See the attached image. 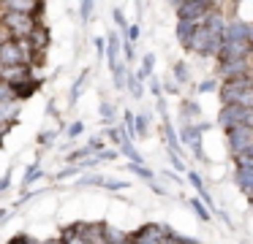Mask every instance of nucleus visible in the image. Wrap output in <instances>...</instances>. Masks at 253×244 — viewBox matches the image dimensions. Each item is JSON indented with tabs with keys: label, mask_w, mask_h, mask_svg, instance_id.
Returning a JSON list of instances; mask_svg holds the SVG:
<instances>
[{
	"label": "nucleus",
	"mask_w": 253,
	"mask_h": 244,
	"mask_svg": "<svg viewBox=\"0 0 253 244\" xmlns=\"http://www.w3.org/2000/svg\"><path fill=\"white\" fill-rule=\"evenodd\" d=\"M174 8H177V16L182 22H196V25H202L204 16L215 8V3H207V0H182V3H174Z\"/></svg>",
	"instance_id": "nucleus-4"
},
{
	"label": "nucleus",
	"mask_w": 253,
	"mask_h": 244,
	"mask_svg": "<svg viewBox=\"0 0 253 244\" xmlns=\"http://www.w3.org/2000/svg\"><path fill=\"white\" fill-rule=\"evenodd\" d=\"M87 149H90V155H93V152H101V149H104V141H101V139H93Z\"/></svg>",
	"instance_id": "nucleus-43"
},
{
	"label": "nucleus",
	"mask_w": 253,
	"mask_h": 244,
	"mask_svg": "<svg viewBox=\"0 0 253 244\" xmlns=\"http://www.w3.org/2000/svg\"><path fill=\"white\" fill-rule=\"evenodd\" d=\"M226 139H229V149H231V155H242V152L251 146V141H253V130H248V128H231V130H226Z\"/></svg>",
	"instance_id": "nucleus-8"
},
{
	"label": "nucleus",
	"mask_w": 253,
	"mask_h": 244,
	"mask_svg": "<svg viewBox=\"0 0 253 244\" xmlns=\"http://www.w3.org/2000/svg\"><path fill=\"white\" fill-rule=\"evenodd\" d=\"M242 117H245V108H240V106H223V108H220V114H218V125L223 130L240 128Z\"/></svg>",
	"instance_id": "nucleus-11"
},
{
	"label": "nucleus",
	"mask_w": 253,
	"mask_h": 244,
	"mask_svg": "<svg viewBox=\"0 0 253 244\" xmlns=\"http://www.w3.org/2000/svg\"><path fill=\"white\" fill-rule=\"evenodd\" d=\"M0 25L6 27L8 38L19 41V38H28V33L33 30L39 22H36L33 16H28V14H14V11H6V14L0 16Z\"/></svg>",
	"instance_id": "nucleus-2"
},
{
	"label": "nucleus",
	"mask_w": 253,
	"mask_h": 244,
	"mask_svg": "<svg viewBox=\"0 0 253 244\" xmlns=\"http://www.w3.org/2000/svg\"><path fill=\"white\" fill-rule=\"evenodd\" d=\"M87 155H90V149H87V146H84V149L74 152V155H71V160H82V157H87Z\"/></svg>",
	"instance_id": "nucleus-48"
},
{
	"label": "nucleus",
	"mask_w": 253,
	"mask_h": 244,
	"mask_svg": "<svg viewBox=\"0 0 253 244\" xmlns=\"http://www.w3.org/2000/svg\"><path fill=\"white\" fill-rule=\"evenodd\" d=\"M106 57H109V68H115L120 63V35L117 33H112L106 38Z\"/></svg>",
	"instance_id": "nucleus-17"
},
{
	"label": "nucleus",
	"mask_w": 253,
	"mask_h": 244,
	"mask_svg": "<svg viewBox=\"0 0 253 244\" xmlns=\"http://www.w3.org/2000/svg\"><path fill=\"white\" fill-rule=\"evenodd\" d=\"M8 187H11V174H6V176L0 179V193H6Z\"/></svg>",
	"instance_id": "nucleus-44"
},
{
	"label": "nucleus",
	"mask_w": 253,
	"mask_h": 244,
	"mask_svg": "<svg viewBox=\"0 0 253 244\" xmlns=\"http://www.w3.org/2000/svg\"><path fill=\"white\" fill-rule=\"evenodd\" d=\"M8 244H36V242H30L28 236H14V239H11V242H8Z\"/></svg>",
	"instance_id": "nucleus-47"
},
{
	"label": "nucleus",
	"mask_w": 253,
	"mask_h": 244,
	"mask_svg": "<svg viewBox=\"0 0 253 244\" xmlns=\"http://www.w3.org/2000/svg\"><path fill=\"white\" fill-rule=\"evenodd\" d=\"M39 176H41V168H39V163H33V166H30L28 171H25V176H22V184L28 187V184H33Z\"/></svg>",
	"instance_id": "nucleus-24"
},
{
	"label": "nucleus",
	"mask_w": 253,
	"mask_h": 244,
	"mask_svg": "<svg viewBox=\"0 0 253 244\" xmlns=\"http://www.w3.org/2000/svg\"><path fill=\"white\" fill-rule=\"evenodd\" d=\"M126 87L133 92V95H142V84H139V79H136V73H126Z\"/></svg>",
	"instance_id": "nucleus-27"
},
{
	"label": "nucleus",
	"mask_w": 253,
	"mask_h": 244,
	"mask_svg": "<svg viewBox=\"0 0 253 244\" xmlns=\"http://www.w3.org/2000/svg\"><path fill=\"white\" fill-rule=\"evenodd\" d=\"M169 231V225H155V222H150V225H142L136 233L131 236V244H164V236Z\"/></svg>",
	"instance_id": "nucleus-6"
},
{
	"label": "nucleus",
	"mask_w": 253,
	"mask_h": 244,
	"mask_svg": "<svg viewBox=\"0 0 253 244\" xmlns=\"http://www.w3.org/2000/svg\"><path fill=\"white\" fill-rule=\"evenodd\" d=\"M153 65H155V54H144V63H142V70L136 73V79H147L150 73H153Z\"/></svg>",
	"instance_id": "nucleus-22"
},
{
	"label": "nucleus",
	"mask_w": 253,
	"mask_h": 244,
	"mask_svg": "<svg viewBox=\"0 0 253 244\" xmlns=\"http://www.w3.org/2000/svg\"><path fill=\"white\" fill-rule=\"evenodd\" d=\"M251 198H253V193H251Z\"/></svg>",
	"instance_id": "nucleus-58"
},
{
	"label": "nucleus",
	"mask_w": 253,
	"mask_h": 244,
	"mask_svg": "<svg viewBox=\"0 0 253 244\" xmlns=\"http://www.w3.org/2000/svg\"><path fill=\"white\" fill-rule=\"evenodd\" d=\"M112 16H115V22L123 27V30H128V25H126V16H123V11H120V8H115V14H112Z\"/></svg>",
	"instance_id": "nucleus-42"
},
{
	"label": "nucleus",
	"mask_w": 253,
	"mask_h": 244,
	"mask_svg": "<svg viewBox=\"0 0 253 244\" xmlns=\"http://www.w3.org/2000/svg\"><path fill=\"white\" fill-rule=\"evenodd\" d=\"M234 182L240 190H245V193H253V171H237L234 174Z\"/></svg>",
	"instance_id": "nucleus-21"
},
{
	"label": "nucleus",
	"mask_w": 253,
	"mask_h": 244,
	"mask_svg": "<svg viewBox=\"0 0 253 244\" xmlns=\"http://www.w3.org/2000/svg\"><path fill=\"white\" fill-rule=\"evenodd\" d=\"M161 90H169V92H177V81H166V84L161 87Z\"/></svg>",
	"instance_id": "nucleus-51"
},
{
	"label": "nucleus",
	"mask_w": 253,
	"mask_h": 244,
	"mask_svg": "<svg viewBox=\"0 0 253 244\" xmlns=\"http://www.w3.org/2000/svg\"><path fill=\"white\" fill-rule=\"evenodd\" d=\"M248 33H251V25L242 22V19H234V22L226 25L223 38H220V41H242V43H248Z\"/></svg>",
	"instance_id": "nucleus-14"
},
{
	"label": "nucleus",
	"mask_w": 253,
	"mask_h": 244,
	"mask_svg": "<svg viewBox=\"0 0 253 244\" xmlns=\"http://www.w3.org/2000/svg\"><path fill=\"white\" fill-rule=\"evenodd\" d=\"M218 90H220V101H223V106H234L237 98H240L242 92L253 90V73H245V76H237V79L223 81Z\"/></svg>",
	"instance_id": "nucleus-5"
},
{
	"label": "nucleus",
	"mask_w": 253,
	"mask_h": 244,
	"mask_svg": "<svg viewBox=\"0 0 253 244\" xmlns=\"http://www.w3.org/2000/svg\"><path fill=\"white\" fill-rule=\"evenodd\" d=\"M150 90H153V95H155V98H161V92H164L158 81H150Z\"/></svg>",
	"instance_id": "nucleus-50"
},
{
	"label": "nucleus",
	"mask_w": 253,
	"mask_h": 244,
	"mask_svg": "<svg viewBox=\"0 0 253 244\" xmlns=\"http://www.w3.org/2000/svg\"><path fill=\"white\" fill-rule=\"evenodd\" d=\"M144 133H147V114H139V117H133V136Z\"/></svg>",
	"instance_id": "nucleus-26"
},
{
	"label": "nucleus",
	"mask_w": 253,
	"mask_h": 244,
	"mask_svg": "<svg viewBox=\"0 0 253 244\" xmlns=\"http://www.w3.org/2000/svg\"><path fill=\"white\" fill-rule=\"evenodd\" d=\"M185 111H188V114H196V111H199V106H196V103H188Z\"/></svg>",
	"instance_id": "nucleus-52"
},
{
	"label": "nucleus",
	"mask_w": 253,
	"mask_h": 244,
	"mask_svg": "<svg viewBox=\"0 0 253 244\" xmlns=\"http://www.w3.org/2000/svg\"><path fill=\"white\" fill-rule=\"evenodd\" d=\"M6 101H14V92L6 81H0V103H6Z\"/></svg>",
	"instance_id": "nucleus-34"
},
{
	"label": "nucleus",
	"mask_w": 253,
	"mask_h": 244,
	"mask_svg": "<svg viewBox=\"0 0 253 244\" xmlns=\"http://www.w3.org/2000/svg\"><path fill=\"white\" fill-rule=\"evenodd\" d=\"M191 206H193V211H196V217H202V220H210V211H207V206H204L199 198H191Z\"/></svg>",
	"instance_id": "nucleus-29"
},
{
	"label": "nucleus",
	"mask_w": 253,
	"mask_h": 244,
	"mask_svg": "<svg viewBox=\"0 0 253 244\" xmlns=\"http://www.w3.org/2000/svg\"><path fill=\"white\" fill-rule=\"evenodd\" d=\"M204 130H207V125H204V122H199V125H182V130H180V139L191 146L196 157H204V152H202V133H204Z\"/></svg>",
	"instance_id": "nucleus-9"
},
{
	"label": "nucleus",
	"mask_w": 253,
	"mask_h": 244,
	"mask_svg": "<svg viewBox=\"0 0 253 244\" xmlns=\"http://www.w3.org/2000/svg\"><path fill=\"white\" fill-rule=\"evenodd\" d=\"M25 41H28V46H30V52H33V54H41L46 46H49V30H46L44 25H36L33 30L28 33Z\"/></svg>",
	"instance_id": "nucleus-12"
},
{
	"label": "nucleus",
	"mask_w": 253,
	"mask_h": 244,
	"mask_svg": "<svg viewBox=\"0 0 253 244\" xmlns=\"http://www.w3.org/2000/svg\"><path fill=\"white\" fill-rule=\"evenodd\" d=\"M101 239H104V244H131V236L109 222H101Z\"/></svg>",
	"instance_id": "nucleus-15"
},
{
	"label": "nucleus",
	"mask_w": 253,
	"mask_h": 244,
	"mask_svg": "<svg viewBox=\"0 0 253 244\" xmlns=\"http://www.w3.org/2000/svg\"><path fill=\"white\" fill-rule=\"evenodd\" d=\"M251 57V46L242 41H220L218 49V63H229V60H248Z\"/></svg>",
	"instance_id": "nucleus-7"
},
{
	"label": "nucleus",
	"mask_w": 253,
	"mask_h": 244,
	"mask_svg": "<svg viewBox=\"0 0 253 244\" xmlns=\"http://www.w3.org/2000/svg\"><path fill=\"white\" fill-rule=\"evenodd\" d=\"M82 171V166H71V168H63L60 174H57V179H66V176H74V174Z\"/></svg>",
	"instance_id": "nucleus-38"
},
{
	"label": "nucleus",
	"mask_w": 253,
	"mask_h": 244,
	"mask_svg": "<svg viewBox=\"0 0 253 244\" xmlns=\"http://www.w3.org/2000/svg\"><path fill=\"white\" fill-rule=\"evenodd\" d=\"M82 128H84V125H82V122H74V125H71V128H68V139H77V136H79V133H82Z\"/></svg>",
	"instance_id": "nucleus-40"
},
{
	"label": "nucleus",
	"mask_w": 253,
	"mask_h": 244,
	"mask_svg": "<svg viewBox=\"0 0 253 244\" xmlns=\"http://www.w3.org/2000/svg\"><path fill=\"white\" fill-rule=\"evenodd\" d=\"M242 155H248V157H253V141H251V146H248L245 152H242Z\"/></svg>",
	"instance_id": "nucleus-54"
},
{
	"label": "nucleus",
	"mask_w": 253,
	"mask_h": 244,
	"mask_svg": "<svg viewBox=\"0 0 253 244\" xmlns=\"http://www.w3.org/2000/svg\"><path fill=\"white\" fill-rule=\"evenodd\" d=\"M84 79H87V70H84V73H82V76H79V79H77V81H74V90H71V103H74V101H77V98H79V95H82V87H84Z\"/></svg>",
	"instance_id": "nucleus-30"
},
{
	"label": "nucleus",
	"mask_w": 253,
	"mask_h": 244,
	"mask_svg": "<svg viewBox=\"0 0 253 244\" xmlns=\"http://www.w3.org/2000/svg\"><path fill=\"white\" fill-rule=\"evenodd\" d=\"M126 33H128V35H126V38H128V43H131V41H139V35H142L139 25H128V30H126Z\"/></svg>",
	"instance_id": "nucleus-35"
},
{
	"label": "nucleus",
	"mask_w": 253,
	"mask_h": 244,
	"mask_svg": "<svg viewBox=\"0 0 253 244\" xmlns=\"http://www.w3.org/2000/svg\"><path fill=\"white\" fill-rule=\"evenodd\" d=\"M174 79H180V84H182V81H188V65L182 63V60H180V63H174Z\"/></svg>",
	"instance_id": "nucleus-32"
},
{
	"label": "nucleus",
	"mask_w": 253,
	"mask_h": 244,
	"mask_svg": "<svg viewBox=\"0 0 253 244\" xmlns=\"http://www.w3.org/2000/svg\"><path fill=\"white\" fill-rule=\"evenodd\" d=\"M93 8H95V5L90 3V0H87V3H82V19H90V11H93Z\"/></svg>",
	"instance_id": "nucleus-45"
},
{
	"label": "nucleus",
	"mask_w": 253,
	"mask_h": 244,
	"mask_svg": "<svg viewBox=\"0 0 253 244\" xmlns=\"http://www.w3.org/2000/svg\"><path fill=\"white\" fill-rule=\"evenodd\" d=\"M169 160H171V166H174L177 171H182V168H185V163H182L180 157H177V152H169Z\"/></svg>",
	"instance_id": "nucleus-41"
},
{
	"label": "nucleus",
	"mask_w": 253,
	"mask_h": 244,
	"mask_svg": "<svg viewBox=\"0 0 253 244\" xmlns=\"http://www.w3.org/2000/svg\"><path fill=\"white\" fill-rule=\"evenodd\" d=\"M55 141V133H41V146H49Z\"/></svg>",
	"instance_id": "nucleus-46"
},
{
	"label": "nucleus",
	"mask_w": 253,
	"mask_h": 244,
	"mask_svg": "<svg viewBox=\"0 0 253 244\" xmlns=\"http://www.w3.org/2000/svg\"><path fill=\"white\" fill-rule=\"evenodd\" d=\"M164 244H193V242H191V239L177 236V233H166V236H164Z\"/></svg>",
	"instance_id": "nucleus-33"
},
{
	"label": "nucleus",
	"mask_w": 253,
	"mask_h": 244,
	"mask_svg": "<svg viewBox=\"0 0 253 244\" xmlns=\"http://www.w3.org/2000/svg\"><path fill=\"white\" fill-rule=\"evenodd\" d=\"M185 49H191V52H196V54H212V57H218L220 38L215 35V33H210L204 25H199L196 33H193V38L188 41Z\"/></svg>",
	"instance_id": "nucleus-3"
},
{
	"label": "nucleus",
	"mask_w": 253,
	"mask_h": 244,
	"mask_svg": "<svg viewBox=\"0 0 253 244\" xmlns=\"http://www.w3.org/2000/svg\"><path fill=\"white\" fill-rule=\"evenodd\" d=\"M106 190H123V187H128V182H120V179H106Z\"/></svg>",
	"instance_id": "nucleus-37"
},
{
	"label": "nucleus",
	"mask_w": 253,
	"mask_h": 244,
	"mask_svg": "<svg viewBox=\"0 0 253 244\" xmlns=\"http://www.w3.org/2000/svg\"><path fill=\"white\" fill-rule=\"evenodd\" d=\"M164 130H166V141H169V152H177V146H180V139H177L174 128H171V125L166 122V125H164Z\"/></svg>",
	"instance_id": "nucleus-25"
},
{
	"label": "nucleus",
	"mask_w": 253,
	"mask_h": 244,
	"mask_svg": "<svg viewBox=\"0 0 253 244\" xmlns=\"http://www.w3.org/2000/svg\"><path fill=\"white\" fill-rule=\"evenodd\" d=\"M248 46H251V52H253V25H251V33H248Z\"/></svg>",
	"instance_id": "nucleus-53"
},
{
	"label": "nucleus",
	"mask_w": 253,
	"mask_h": 244,
	"mask_svg": "<svg viewBox=\"0 0 253 244\" xmlns=\"http://www.w3.org/2000/svg\"><path fill=\"white\" fill-rule=\"evenodd\" d=\"M128 168H131V171L136 174V176H142V179H153V176H155V174L150 171V168H144V163H139V166H136V163H131Z\"/></svg>",
	"instance_id": "nucleus-28"
},
{
	"label": "nucleus",
	"mask_w": 253,
	"mask_h": 244,
	"mask_svg": "<svg viewBox=\"0 0 253 244\" xmlns=\"http://www.w3.org/2000/svg\"><path fill=\"white\" fill-rule=\"evenodd\" d=\"M36 244H63L60 239H55V242H36Z\"/></svg>",
	"instance_id": "nucleus-55"
},
{
	"label": "nucleus",
	"mask_w": 253,
	"mask_h": 244,
	"mask_svg": "<svg viewBox=\"0 0 253 244\" xmlns=\"http://www.w3.org/2000/svg\"><path fill=\"white\" fill-rule=\"evenodd\" d=\"M39 84H41V79H30V81H22V84H14L11 87V92H14V101H25V98H30L36 90H39Z\"/></svg>",
	"instance_id": "nucleus-16"
},
{
	"label": "nucleus",
	"mask_w": 253,
	"mask_h": 244,
	"mask_svg": "<svg viewBox=\"0 0 253 244\" xmlns=\"http://www.w3.org/2000/svg\"><path fill=\"white\" fill-rule=\"evenodd\" d=\"M36 54L30 52L28 41L25 38H19V41H14V38H6V41H0V68H14V65H30V60H33Z\"/></svg>",
	"instance_id": "nucleus-1"
},
{
	"label": "nucleus",
	"mask_w": 253,
	"mask_h": 244,
	"mask_svg": "<svg viewBox=\"0 0 253 244\" xmlns=\"http://www.w3.org/2000/svg\"><path fill=\"white\" fill-rule=\"evenodd\" d=\"M101 117H104V122H112V119H115V106H112L109 101L101 103Z\"/></svg>",
	"instance_id": "nucleus-31"
},
{
	"label": "nucleus",
	"mask_w": 253,
	"mask_h": 244,
	"mask_svg": "<svg viewBox=\"0 0 253 244\" xmlns=\"http://www.w3.org/2000/svg\"><path fill=\"white\" fill-rule=\"evenodd\" d=\"M104 182H106L104 176H84L79 184H84V187H87V184H104Z\"/></svg>",
	"instance_id": "nucleus-39"
},
{
	"label": "nucleus",
	"mask_w": 253,
	"mask_h": 244,
	"mask_svg": "<svg viewBox=\"0 0 253 244\" xmlns=\"http://www.w3.org/2000/svg\"><path fill=\"white\" fill-rule=\"evenodd\" d=\"M215 90H218V81L215 79H207V81L199 84V92H215Z\"/></svg>",
	"instance_id": "nucleus-36"
},
{
	"label": "nucleus",
	"mask_w": 253,
	"mask_h": 244,
	"mask_svg": "<svg viewBox=\"0 0 253 244\" xmlns=\"http://www.w3.org/2000/svg\"><path fill=\"white\" fill-rule=\"evenodd\" d=\"M3 214H6V209H0V217H3Z\"/></svg>",
	"instance_id": "nucleus-56"
},
{
	"label": "nucleus",
	"mask_w": 253,
	"mask_h": 244,
	"mask_svg": "<svg viewBox=\"0 0 253 244\" xmlns=\"http://www.w3.org/2000/svg\"><path fill=\"white\" fill-rule=\"evenodd\" d=\"M196 22H177V38H180V43H182V46H188V41H191V38H193V33H196Z\"/></svg>",
	"instance_id": "nucleus-19"
},
{
	"label": "nucleus",
	"mask_w": 253,
	"mask_h": 244,
	"mask_svg": "<svg viewBox=\"0 0 253 244\" xmlns=\"http://www.w3.org/2000/svg\"><path fill=\"white\" fill-rule=\"evenodd\" d=\"M123 49V54H126V60H133V46L131 43H126V46H120Z\"/></svg>",
	"instance_id": "nucleus-49"
},
{
	"label": "nucleus",
	"mask_w": 253,
	"mask_h": 244,
	"mask_svg": "<svg viewBox=\"0 0 253 244\" xmlns=\"http://www.w3.org/2000/svg\"><path fill=\"white\" fill-rule=\"evenodd\" d=\"M19 114V103L17 101H6V103H0V130H3V125L6 122H14Z\"/></svg>",
	"instance_id": "nucleus-18"
},
{
	"label": "nucleus",
	"mask_w": 253,
	"mask_h": 244,
	"mask_svg": "<svg viewBox=\"0 0 253 244\" xmlns=\"http://www.w3.org/2000/svg\"><path fill=\"white\" fill-rule=\"evenodd\" d=\"M60 242H63V244H87V242H84V239L77 233V225H66V228H63Z\"/></svg>",
	"instance_id": "nucleus-20"
},
{
	"label": "nucleus",
	"mask_w": 253,
	"mask_h": 244,
	"mask_svg": "<svg viewBox=\"0 0 253 244\" xmlns=\"http://www.w3.org/2000/svg\"><path fill=\"white\" fill-rule=\"evenodd\" d=\"M251 209H253V198H251Z\"/></svg>",
	"instance_id": "nucleus-57"
},
{
	"label": "nucleus",
	"mask_w": 253,
	"mask_h": 244,
	"mask_svg": "<svg viewBox=\"0 0 253 244\" xmlns=\"http://www.w3.org/2000/svg\"><path fill=\"white\" fill-rule=\"evenodd\" d=\"M126 73H128V70H126V65H123V63H117L115 68H112V76H115V87H126Z\"/></svg>",
	"instance_id": "nucleus-23"
},
{
	"label": "nucleus",
	"mask_w": 253,
	"mask_h": 244,
	"mask_svg": "<svg viewBox=\"0 0 253 244\" xmlns=\"http://www.w3.org/2000/svg\"><path fill=\"white\" fill-rule=\"evenodd\" d=\"M248 68H251V57H248V60H229V63H220V79L229 81V79H237V76H245Z\"/></svg>",
	"instance_id": "nucleus-13"
},
{
	"label": "nucleus",
	"mask_w": 253,
	"mask_h": 244,
	"mask_svg": "<svg viewBox=\"0 0 253 244\" xmlns=\"http://www.w3.org/2000/svg\"><path fill=\"white\" fill-rule=\"evenodd\" d=\"M33 79V70L30 65H14V68H0V81H6L8 87L14 84H22V81Z\"/></svg>",
	"instance_id": "nucleus-10"
}]
</instances>
